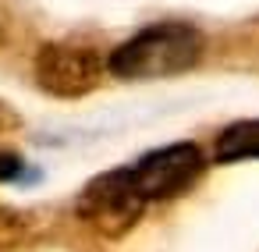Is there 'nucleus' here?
<instances>
[{"mask_svg": "<svg viewBox=\"0 0 259 252\" xmlns=\"http://www.w3.org/2000/svg\"><path fill=\"white\" fill-rule=\"evenodd\" d=\"M202 57V36L192 25H149L117 47L107 68L117 78H163L195 68Z\"/></svg>", "mask_w": 259, "mask_h": 252, "instance_id": "f257e3e1", "label": "nucleus"}, {"mask_svg": "<svg viewBox=\"0 0 259 252\" xmlns=\"http://www.w3.org/2000/svg\"><path fill=\"white\" fill-rule=\"evenodd\" d=\"M199 171H202V153L192 142L156 149V153L142 156L135 167H128V174H132V181L146 202H160V199L185 192L199 178Z\"/></svg>", "mask_w": 259, "mask_h": 252, "instance_id": "7ed1b4c3", "label": "nucleus"}, {"mask_svg": "<svg viewBox=\"0 0 259 252\" xmlns=\"http://www.w3.org/2000/svg\"><path fill=\"white\" fill-rule=\"evenodd\" d=\"M15 124H18V117L11 114V107L0 103V132H8V128H15Z\"/></svg>", "mask_w": 259, "mask_h": 252, "instance_id": "0eeeda50", "label": "nucleus"}, {"mask_svg": "<svg viewBox=\"0 0 259 252\" xmlns=\"http://www.w3.org/2000/svg\"><path fill=\"white\" fill-rule=\"evenodd\" d=\"M217 160L238 163V160H259V121H238L220 132L217 139Z\"/></svg>", "mask_w": 259, "mask_h": 252, "instance_id": "39448f33", "label": "nucleus"}, {"mask_svg": "<svg viewBox=\"0 0 259 252\" xmlns=\"http://www.w3.org/2000/svg\"><path fill=\"white\" fill-rule=\"evenodd\" d=\"M18 171H22V160H18V156H11V153H0V181L15 178Z\"/></svg>", "mask_w": 259, "mask_h": 252, "instance_id": "423d86ee", "label": "nucleus"}, {"mask_svg": "<svg viewBox=\"0 0 259 252\" xmlns=\"http://www.w3.org/2000/svg\"><path fill=\"white\" fill-rule=\"evenodd\" d=\"M103 78V61L89 47H43L36 57V82L50 96H85L100 86Z\"/></svg>", "mask_w": 259, "mask_h": 252, "instance_id": "20e7f679", "label": "nucleus"}, {"mask_svg": "<svg viewBox=\"0 0 259 252\" xmlns=\"http://www.w3.org/2000/svg\"><path fill=\"white\" fill-rule=\"evenodd\" d=\"M142 209H146V199L139 195V188H135L128 167L100 174L96 181H89V188H85L82 199H78V217H82L93 231H100L103 238H121V234H128V231L139 224Z\"/></svg>", "mask_w": 259, "mask_h": 252, "instance_id": "f03ea898", "label": "nucleus"}]
</instances>
